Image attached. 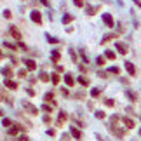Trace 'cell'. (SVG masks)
<instances>
[{
  "label": "cell",
  "mask_w": 141,
  "mask_h": 141,
  "mask_svg": "<svg viewBox=\"0 0 141 141\" xmlns=\"http://www.w3.org/2000/svg\"><path fill=\"white\" fill-rule=\"evenodd\" d=\"M31 19H33L37 24H40L42 23V14L38 11H31Z\"/></svg>",
  "instance_id": "obj_1"
},
{
  "label": "cell",
  "mask_w": 141,
  "mask_h": 141,
  "mask_svg": "<svg viewBox=\"0 0 141 141\" xmlns=\"http://www.w3.org/2000/svg\"><path fill=\"white\" fill-rule=\"evenodd\" d=\"M125 70H127L129 75H136V68H134V65H132L131 61H125Z\"/></svg>",
  "instance_id": "obj_2"
},
{
  "label": "cell",
  "mask_w": 141,
  "mask_h": 141,
  "mask_svg": "<svg viewBox=\"0 0 141 141\" xmlns=\"http://www.w3.org/2000/svg\"><path fill=\"white\" fill-rule=\"evenodd\" d=\"M23 105H24V108H26V110H28V112L31 113V115H35V113H38V110H37V108H35L33 105H30V103H26V101H24Z\"/></svg>",
  "instance_id": "obj_3"
},
{
  "label": "cell",
  "mask_w": 141,
  "mask_h": 141,
  "mask_svg": "<svg viewBox=\"0 0 141 141\" xmlns=\"http://www.w3.org/2000/svg\"><path fill=\"white\" fill-rule=\"evenodd\" d=\"M23 61H24V65L28 66L30 70H35V68H37V63L33 61V59H23Z\"/></svg>",
  "instance_id": "obj_4"
},
{
  "label": "cell",
  "mask_w": 141,
  "mask_h": 141,
  "mask_svg": "<svg viewBox=\"0 0 141 141\" xmlns=\"http://www.w3.org/2000/svg\"><path fill=\"white\" fill-rule=\"evenodd\" d=\"M103 21H105V23L108 24L110 28L113 26V19H112V16H110V14H105V16H103Z\"/></svg>",
  "instance_id": "obj_5"
},
{
  "label": "cell",
  "mask_w": 141,
  "mask_h": 141,
  "mask_svg": "<svg viewBox=\"0 0 141 141\" xmlns=\"http://www.w3.org/2000/svg\"><path fill=\"white\" fill-rule=\"evenodd\" d=\"M11 35L14 37V38H21V33H19V30L16 28V26H12V28H11Z\"/></svg>",
  "instance_id": "obj_6"
},
{
  "label": "cell",
  "mask_w": 141,
  "mask_h": 141,
  "mask_svg": "<svg viewBox=\"0 0 141 141\" xmlns=\"http://www.w3.org/2000/svg\"><path fill=\"white\" fill-rule=\"evenodd\" d=\"M71 21H73V16H70V14H66V16H63V23H65V24L71 23Z\"/></svg>",
  "instance_id": "obj_7"
},
{
  "label": "cell",
  "mask_w": 141,
  "mask_h": 141,
  "mask_svg": "<svg viewBox=\"0 0 141 141\" xmlns=\"http://www.w3.org/2000/svg\"><path fill=\"white\" fill-rule=\"evenodd\" d=\"M2 73H4L5 77H11V75H12V70H11V66H5V68L2 70Z\"/></svg>",
  "instance_id": "obj_8"
},
{
  "label": "cell",
  "mask_w": 141,
  "mask_h": 141,
  "mask_svg": "<svg viewBox=\"0 0 141 141\" xmlns=\"http://www.w3.org/2000/svg\"><path fill=\"white\" fill-rule=\"evenodd\" d=\"M5 85H7L9 89H16V87H18V84L12 82V80H5Z\"/></svg>",
  "instance_id": "obj_9"
},
{
  "label": "cell",
  "mask_w": 141,
  "mask_h": 141,
  "mask_svg": "<svg viewBox=\"0 0 141 141\" xmlns=\"http://www.w3.org/2000/svg\"><path fill=\"white\" fill-rule=\"evenodd\" d=\"M117 49H118V51H120L122 54H125V52H127V47L124 45V44H117Z\"/></svg>",
  "instance_id": "obj_10"
},
{
  "label": "cell",
  "mask_w": 141,
  "mask_h": 141,
  "mask_svg": "<svg viewBox=\"0 0 141 141\" xmlns=\"http://www.w3.org/2000/svg\"><path fill=\"white\" fill-rule=\"evenodd\" d=\"M52 61H54V63H58V61H59V52H58V51H52Z\"/></svg>",
  "instance_id": "obj_11"
},
{
  "label": "cell",
  "mask_w": 141,
  "mask_h": 141,
  "mask_svg": "<svg viewBox=\"0 0 141 141\" xmlns=\"http://www.w3.org/2000/svg\"><path fill=\"white\" fill-rule=\"evenodd\" d=\"M19 131H21V127H19V125H14V127H12V129L9 131V132H11V134H18Z\"/></svg>",
  "instance_id": "obj_12"
},
{
  "label": "cell",
  "mask_w": 141,
  "mask_h": 141,
  "mask_svg": "<svg viewBox=\"0 0 141 141\" xmlns=\"http://www.w3.org/2000/svg\"><path fill=\"white\" fill-rule=\"evenodd\" d=\"M65 80H66V84H68V85H73V77H71V75H66Z\"/></svg>",
  "instance_id": "obj_13"
},
{
  "label": "cell",
  "mask_w": 141,
  "mask_h": 141,
  "mask_svg": "<svg viewBox=\"0 0 141 141\" xmlns=\"http://www.w3.org/2000/svg\"><path fill=\"white\" fill-rule=\"evenodd\" d=\"M106 58H108V59H115V52H112V51H106Z\"/></svg>",
  "instance_id": "obj_14"
},
{
  "label": "cell",
  "mask_w": 141,
  "mask_h": 141,
  "mask_svg": "<svg viewBox=\"0 0 141 141\" xmlns=\"http://www.w3.org/2000/svg\"><path fill=\"white\" fill-rule=\"evenodd\" d=\"M78 82H80V84H84V85H87V78H85V77H80V78H78Z\"/></svg>",
  "instance_id": "obj_15"
},
{
  "label": "cell",
  "mask_w": 141,
  "mask_h": 141,
  "mask_svg": "<svg viewBox=\"0 0 141 141\" xmlns=\"http://www.w3.org/2000/svg\"><path fill=\"white\" fill-rule=\"evenodd\" d=\"M71 134L75 136V138H80V132H78L77 129H73V127H71Z\"/></svg>",
  "instance_id": "obj_16"
},
{
  "label": "cell",
  "mask_w": 141,
  "mask_h": 141,
  "mask_svg": "<svg viewBox=\"0 0 141 141\" xmlns=\"http://www.w3.org/2000/svg\"><path fill=\"white\" fill-rule=\"evenodd\" d=\"M4 18H7V19H11V18H12V14H11V11H4Z\"/></svg>",
  "instance_id": "obj_17"
},
{
  "label": "cell",
  "mask_w": 141,
  "mask_h": 141,
  "mask_svg": "<svg viewBox=\"0 0 141 141\" xmlns=\"http://www.w3.org/2000/svg\"><path fill=\"white\" fill-rule=\"evenodd\" d=\"M73 4H75V5H78V7H82V5H84V0H73Z\"/></svg>",
  "instance_id": "obj_18"
},
{
  "label": "cell",
  "mask_w": 141,
  "mask_h": 141,
  "mask_svg": "<svg viewBox=\"0 0 141 141\" xmlns=\"http://www.w3.org/2000/svg\"><path fill=\"white\" fill-rule=\"evenodd\" d=\"M47 40H49V42H52V44H58V40H56L54 37H51V35H47Z\"/></svg>",
  "instance_id": "obj_19"
},
{
  "label": "cell",
  "mask_w": 141,
  "mask_h": 141,
  "mask_svg": "<svg viewBox=\"0 0 141 141\" xmlns=\"http://www.w3.org/2000/svg\"><path fill=\"white\" fill-rule=\"evenodd\" d=\"M127 96L131 98V101H134V99H136V94H132L131 91H127Z\"/></svg>",
  "instance_id": "obj_20"
},
{
  "label": "cell",
  "mask_w": 141,
  "mask_h": 141,
  "mask_svg": "<svg viewBox=\"0 0 141 141\" xmlns=\"http://www.w3.org/2000/svg\"><path fill=\"white\" fill-rule=\"evenodd\" d=\"M52 99V92H47L45 94V101H51Z\"/></svg>",
  "instance_id": "obj_21"
},
{
  "label": "cell",
  "mask_w": 141,
  "mask_h": 141,
  "mask_svg": "<svg viewBox=\"0 0 141 141\" xmlns=\"http://www.w3.org/2000/svg\"><path fill=\"white\" fill-rule=\"evenodd\" d=\"M40 78H42V80H49V77H47V73H40Z\"/></svg>",
  "instance_id": "obj_22"
},
{
  "label": "cell",
  "mask_w": 141,
  "mask_h": 141,
  "mask_svg": "<svg viewBox=\"0 0 141 141\" xmlns=\"http://www.w3.org/2000/svg\"><path fill=\"white\" fill-rule=\"evenodd\" d=\"M52 82H54V84L59 82V77H58V75H52Z\"/></svg>",
  "instance_id": "obj_23"
},
{
  "label": "cell",
  "mask_w": 141,
  "mask_h": 141,
  "mask_svg": "<svg viewBox=\"0 0 141 141\" xmlns=\"http://www.w3.org/2000/svg\"><path fill=\"white\" fill-rule=\"evenodd\" d=\"M96 117H98V118H103L105 115H103V112H96Z\"/></svg>",
  "instance_id": "obj_24"
},
{
  "label": "cell",
  "mask_w": 141,
  "mask_h": 141,
  "mask_svg": "<svg viewBox=\"0 0 141 141\" xmlns=\"http://www.w3.org/2000/svg\"><path fill=\"white\" fill-rule=\"evenodd\" d=\"M99 94V89H92V96H98Z\"/></svg>",
  "instance_id": "obj_25"
},
{
  "label": "cell",
  "mask_w": 141,
  "mask_h": 141,
  "mask_svg": "<svg viewBox=\"0 0 141 141\" xmlns=\"http://www.w3.org/2000/svg\"><path fill=\"white\" fill-rule=\"evenodd\" d=\"M19 141H28V138H21V139H19Z\"/></svg>",
  "instance_id": "obj_26"
}]
</instances>
